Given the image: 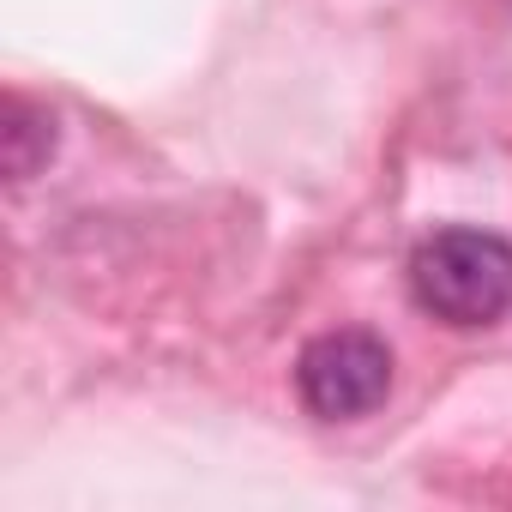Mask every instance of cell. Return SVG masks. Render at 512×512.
<instances>
[{
    "mask_svg": "<svg viewBox=\"0 0 512 512\" xmlns=\"http://www.w3.org/2000/svg\"><path fill=\"white\" fill-rule=\"evenodd\" d=\"M410 296L440 326H494L512 308V241L494 229H434L410 253Z\"/></svg>",
    "mask_w": 512,
    "mask_h": 512,
    "instance_id": "cell-1",
    "label": "cell"
},
{
    "mask_svg": "<svg viewBox=\"0 0 512 512\" xmlns=\"http://www.w3.org/2000/svg\"><path fill=\"white\" fill-rule=\"evenodd\" d=\"M392 392V350L374 332H320L296 356V398L320 422H356Z\"/></svg>",
    "mask_w": 512,
    "mask_h": 512,
    "instance_id": "cell-2",
    "label": "cell"
},
{
    "mask_svg": "<svg viewBox=\"0 0 512 512\" xmlns=\"http://www.w3.org/2000/svg\"><path fill=\"white\" fill-rule=\"evenodd\" d=\"M49 157H55V115L25 97H7L0 103V163H7V181H31Z\"/></svg>",
    "mask_w": 512,
    "mask_h": 512,
    "instance_id": "cell-3",
    "label": "cell"
}]
</instances>
